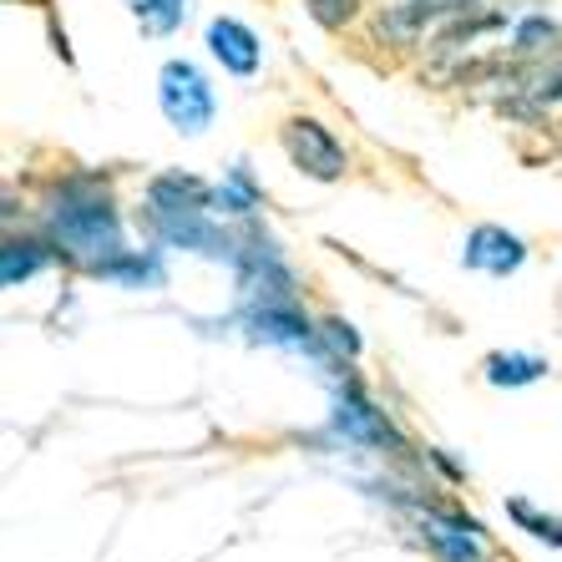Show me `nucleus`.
Here are the masks:
<instances>
[{"instance_id": "f03ea898", "label": "nucleus", "mask_w": 562, "mask_h": 562, "mask_svg": "<svg viewBox=\"0 0 562 562\" xmlns=\"http://www.w3.org/2000/svg\"><path fill=\"white\" fill-rule=\"evenodd\" d=\"M329 436H335V446L366 451L391 471H426L420 467V446H411V436L391 420V411H380V401L366 391L355 366L345 375H335V385H329Z\"/></svg>"}, {"instance_id": "7ed1b4c3", "label": "nucleus", "mask_w": 562, "mask_h": 562, "mask_svg": "<svg viewBox=\"0 0 562 562\" xmlns=\"http://www.w3.org/2000/svg\"><path fill=\"white\" fill-rule=\"evenodd\" d=\"M137 223L168 254H193V259L228 263V269L238 259V228L228 218H218L209 203H143Z\"/></svg>"}, {"instance_id": "39448f33", "label": "nucleus", "mask_w": 562, "mask_h": 562, "mask_svg": "<svg viewBox=\"0 0 562 562\" xmlns=\"http://www.w3.org/2000/svg\"><path fill=\"white\" fill-rule=\"evenodd\" d=\"M157 112L178 137H209L218 122V87L193 56H168L157 66Z\"/></svg>"}, {"instance_id": "9d476101", "label": "nucleus", "mask_w": 562, "mask_h": 562, "mask_svg": "<svg viewBox=\"0 0 562 562\" xmlns=\"http://www.w3.org/2000/svg\"><path fill=\"white\" fill-rule=\"evenodd\" d=\"M527 259H532L527 238L502 228V223H471L467 238H461V269H471V274L512 279Z\"/></svg>"}, {"instance_id": "412c9836", "label": "nucleus", "mask_w": 562, "mask_h": 562, "mask_svg": "<svg viewBox=\"0 0 562 562\" xmlns=\"http://www.w3.org/2000/svg\"><path fill=\"white\" fill-rule=\"evenodd\" d=\"M46 36H52V52H56V56H61V61H66V66L77 61V56H71V41H66V31H61V26H56V21H46Z\"/></svg>"}, {"instance_id": "2eb2a0df", "label": "nucleus", "mask_w": 562, "mask_h": 562, "mask_svg": "<svg viewBox=\"0 0 562 562\" xmlns=\"http://www.w3.org/2000/svg\"><path fill=\"white\" fill-rule=\"evenodd\" d=\"M122 11L132 15V26L143 31L147 41H168L188 26L193 5L188 0H122Z\"/></svg>"}, {"instance_id": "423d86ee", "label": "nucleus", "mask_w": 562, "mask_h": 562, "mask_svg": "<svg viewBox=\"0 0 562 562\" xmlns=\"http://www.w3.org/2000/svg\"><path fill=\"white\" fill-rule=\"evenodd\" d=\"M279 147H284L289 168L300 172V178H310V183H345L355 168L350 147H345V137L335 127H329L325 117H314V112H289L284 122H279Z\"/></svg>"}, {"instance_id": "4468645a", "label": "nucleus", "mask_w": 562, "mask_h": 562, "mask_svg": "<svg viewBox=\"0 0 562 562\" xmlns=\"http://www.w3.org/2000/svg\"><path fill=\"white\" fill-rule=\"evenodd\" d=\"M502 512H507V522L522 537H532V542H542V548L562 552V512H548L542 502L522 497V492H512V497L502 502Z\"/></svg>"}, {"instance_id": "6e6552de", "label": "nucleus", "mask_w": 562, "mask_h": 562, "mask_svg": "<svg viewBox=\"0 0 562 562\" xmlns=\"http://www.w3.org/2000/svg\"><path fill=\"white\" fill-rule=\"evenodd\" d=\"M87 279H97V284H106V289H122V294H157V289H168L172 263H168V249L147 238V244L117 249L112 259H97L92 269H87Z\"/></svg>"}, {"instance_id": "9b49d317", "label": "nucleus", "mask_w": 562, "mask_h": 562, "mask_svg": "<svg viewBox=\"0 0 562 562\" xmlns=\"http://www.w3.org/2000/svg\"><path fill=\"white\" fill-rule=\"evenodd\" d=\"M56 259V244L41 228H5V244H0V289H26L31 279H41Z\"/></svg>"}, {"instance_id": "f8f14e48", "label": "nucleus", "mask_w": 562, "mask_h": 562, "mask_svg": "<svg viewBox=\"0 0 562 562\" xmlns=\"http://www.w3.org/2000/svg\"><path fill=\"white\" fill-rule=\"evenodd\" d=\"M548 375H552L548 355H532V350H492L482 360V380L492 391H532Z\"/></svg>"}, {"instance_id": "1a4fd4ad", "label": "nucleus", "mask_w": 562, "mask_h": 562, "mask_svg": "<svg viewBox=\"0 0 562 562\" xmlns=\"http://www.w3.org/2000/svg\"><path fill=\"white\" fill-rule=\"evenodd\" d=\"M203 46H209V61L218 66L223 77L254 81L263 71V36L249 21H238V15H213L203 26Z\"/></svg>"}, {"instance_id": "f3484780", "label": "nucleus", "mask_w": 562, "mask_h": 562, "mask_svg": "<svg viewBox=\"0 0 562 562\" xmlns=\"http://www.w3.org/2000/svg\"><path fill=\"white\" fill-rule=\"evenodd\" d=\"M304 15L325 36H345V31H355L366 21V0H304Z\"/></svg>"}, {"instance_id": "a211bd4d", "label": "nucleus", "mask_w": 562, "mask_h": 562, "mask_svg": "<svg viewBox=\"0 0 562 562\" xmlns=\"http://www.w3.org/2000/svg\"><path fill=\"white\" fill-rule=\"evenodd\" d=\"M319 335H325V350L340 360V366H355L360 355H366V340H360V329L345 319V314H319Z\"/></svg>"}, {"instance_id": "dca6fc26", "label": "nucleus", "mask_w": 562, "mask_h": 562, "mask_svg": "<svg viewBox=\"0 0 562 562\" xmlns=\"http://www.w3.org/2000/svg\"><path fill=\"white\" fill-rule=\"evenodd\" d=\"M558 41H562V26L552 21V15L542 11H527L512 21V56H522V61H537V56H552L558 52Z\"/></svg>"}, {"instance_id": "ddd939ff", "label": "nucleus", "mask_w": 562, "mask_h": 562, "mask_svg": "<svg viewBox=\"0 0 562 562\" xmlns=\"http://www.w3.org/2000/svg\"><path fill=\"white\" fill-rule=\"evenodd\" d=\"M259 209H263L259 178H254L249 162H234V168L223 172V183H213V213L228 223H249V218H259Z\"/></svg>"}, {"instance_id": "aec40b11", "label": "nucleus", "mask_w": 562, "mask_h": 562, "mask_svg": "<svg viewBox=\"0 0 562 562\" xmlns=\"http://www.w3.org/2000/svg\"><path fill=\"white\" fill-rule=\"evenodd\" d=\"M420 467L426 471H436L446 486H467V467H461L446 446H420Z\"/></svg>"}, {"instance_id": "6ab92c4d", "label": "nucleus", "mask_w": 562, "mask_h": 562, "mask_svg": "<svg viewBox=\"0 0 562 562\" xmlns=\"http://www.w3.org/2000/svg\"><path fill=\"white\" fill-rule=\"evenodd\" d=\"M522 92L532 97L537 106H562V52L542 56V66L522 81Z\"/></svg>"}, {"instance_id": "f257e3e1", "label": "nucleus", "mask_w": 562, "mask_h": 562, "mask_svg": "<svg viewBox=\"0 0 562 562\" xmlns=\"http://www.w3.org/2000/svg\"><path fill=\"white\" fill-rule=\"evenodd\" d=\"M36 228L56 244L61 269L87 274L97 259L127 249V213L106 168H61L41 183Z\"/></svg>"}, {"instance_id": "0eeeda50", "label": "nucleus", "mask_w": 562, "mask_h": 562, "mask_svg": "<svg viewBox=\"0 0 562 562\" xmlns=\"http://www.w3.org/2000/svg\"><path fill=\"white\" fill-rule=\"evenodd\" d=\"M467 11H476V0H395V5H380L370 15V41L391 46V52H416L451 15H467Z\"/></svg>"}, {"instance_id": "20e7f679", "label": "nucleus", "mask_w": 562, "mask_h": 562, "mask_svg": "<svg viewBox=\"0 0 562 562\" xmlns=\"http://www.w3.org/2000/svg\"><path fill=\"white\" fill-rule=\"evenodd\" d=\"M411 527H416V542L436 562H502L492 552V532L482 527V517H471L451 497H436L431 492V497L411 512Z\"/></svg>"}]
</instances>
